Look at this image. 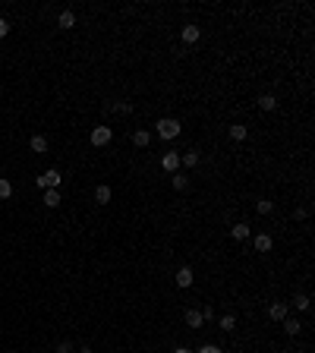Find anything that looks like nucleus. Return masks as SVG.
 I'll return each mask as SVG.
<instances>
[{
	"mask_svg": "<svg viewBox=\"0 0 315 353\" xmlns=\"http://www.w3.org/2000/svg\"><path fill=\"white\" fill-rule=\"evenodd\" d=\"M60 202H63V199H60V193H57V189H45V205H47V208H57Z\"/></svg>",
	"mask_w": 315,
	"mask_h": 353,
	"instance_id": "nucleus-21",
	"label": "nucleus"
},
{
	"mask_svg": "<svg viewBox=\"0 0 315 353\" xmlns=\"http://www.w3.org/2000/svg\"><path fill=\"white\" fill-rule=\"evenodd\" d=\"M230 139L233 142H246V136H249V130H246V123H230Z\"/></svg>",
	"mask_w": 315,
	"mask_h": 353,
	"instance_id": "nucleus-13",
	"label": "nucleus"
},
{
	"mask_svg": "<svg viewBox=\"0 0 315 353\" xmlns=\"http://www.w3.org/2000/svg\"><path fill=\"white\" fill-rule=\"evenodd\" d=\"M249 234H252V227H249V224H243V221L230 224V237L236 240V243H243V240H249Z\"/></svg>",
	"mask_w": 315,
	"mask_h": 353,
	"instance_id": "nucleus-7",
	"label": "nucleus"
},
{
	"mask_svg": "<svg viewBox=\"0 0 315 353\" xmlns=\"http://www.w3.org/2000/svg\"><path fill=\"white\" fill-rule=\"evenodd\" d=\"M6 35H10V19L0 16V38H6Z\"/></svg>",
	"mask_w": 315,
	"mask_h": 353,
	"instance_id": "nucleus-28",
	"label": "nucleus"
},
{
	"mask_svg": "<svg viewBox=\"0 0 315 353\" xmlns=\"http://www.w3.org/2000/svg\"><path fill=\"white\" fill-rule=\"evenodd\" d=\"M180 38L186 41V45H195V41L202 38V29L199 25H183V32H180Z\"/></svg>",
	"mask_w": 315,
	"mask_h": 353,
	"instance_id": "nucleus-8",
	"label": "nucleus"
},
{
	"mask_svg": "<svg viewBox=\"0 0 315 353\" xmlns=\"http://www.w3.org/2000/svg\"><path fill=\"white\" fill-rule=\"evenodd\" d=\"M148 142H151V133L148 130H135L133 133V145H135V149H148Z\"/></svg>",
	"mask_w": 315,
	"mask_h": 353,
	"instance_id": "nucleus-15",
	"label": "nucleus"
},
{
	"mask_svg": "<svg viewBox=\"0 0 315 353\" xmlns=\"http://www.w3.org/2000/svg\"><path fill=\"white\" fill-rule=\"evenodd\" d=\"M89 139H91V145H98V149H104V145H110V139H114V130H110V126H95Z\"/></svg>",
	"mask_w": 315,
	"mask_h": 353,
	"instance_id": "nucleus-3",
	"label": "nucleus"
},
{
	"mask_svg": "<svg viewBox=\"0 0 315 353\" xmlns=\"http://www.w3.org/2000/svg\"><path fill=\"white\" fill-rule=\"evenodd\" d=\"M221 331H233L236 328V315H230V312H227V315H221Z\"/></svg>",
	"mask_w": 315,
	"mask_h": 353,
	"instance_id": "nucleus-23",
	"label": "nucleus"
},
{
	"mask_svg": "<svg viewBox=\"0 0 315 353\" xmlns=\"http://www.w3.org/2000/svg\"><path fill=\"white\" fill-rule=\"evenodd\" d=\"M13 196V183L6 177H0V199H10Z\"/></svg>",
	"mask_w": 315,
	"mask_h": 353,
	"instance_id": "nucleus-25",
	"label": "nucleus"
},
{
	"mask_svg": "<svg viewBox=\"0 0 315 353\" xmlns=\"http://www.w3.org/2000/svg\"><path fill=\"white\" fill-rule=\"evenodd\" d=\"M60 183H63V174H60L57 167H47L41 177H35V186H38V189H57Z\"/></svg>",
	"mask_w": 315,
	"mask_h": 353,
	"instance_id": "nucleus-2",
	"label": "nucleus"
},
{
	"mask_svg": "<svg viewBox=\"0 0 315 353\" xmlns=\"http://www.w3.org/2000/svg\"><path fill=\"white\" fill-rule=\"evenodd\" d=\"M255 211H259V214H271V211H274V202H271V199H255Z\"/></svg>",
	"mask_w": 315,
	"mask_h": 353,
	"instance_id": "nucleus-22",
	"label": "nucleus"
},
{
	"mask_svg": "<svg viewBox=\"0 0 315 353\" xmlns=\"http://www.w3.org/2000/svg\"><path fill=\"white\" fill-rule=\"evenodd\" d=\"M255 104H259V110L271 114V110H277V98H274V95H259V98H255Z\"/></svg>",
	"mask_w": 315,
	"mask_h": 353,
	"instance_id": "nucleus-9",
	"label": "nucleus"
},
{
	"mask_svg": "<svg viewBox=\"0 0 315 353\" xmlns=\"http://www.w3.org/2000/svg\"><path fill=\"white\" fill-rule=\"evenodd\" d=\"M293 218H296V221H306V218H309V208H296Z\"/></svg>",
	"mask_w": 315,
	"mask_h": 353,
	"instance_id": "nucleus-29",
	"label": "nucleus"
},
{
	"mask_svg": "<svg viewBox=\"0 0 315 353\" xmlns=\"http://www.w3.org/2000/svg\"><path fill=\"white\" fill-rule=\"evenodd\" d=\"M76 353H91V347H89V344H82V347L76 350Z\"/></svg>",
	"mask_w": 315,
	"mask_h": 353,
	"instance_id": "nucleus-31",
	"label": "nucleus"
},
{
	"mask_svg": "<svg viewBox=\"0 0 315 353\" xmlns=\"http://www.w3.org/2000/svg\"><path fill=\"white\" fill-rule=\"evenodd\" d=\"M110 199H114V189H110L107 183H101V186H95V202H98V205H107Z\"/></svg>",
	"mask_w": 315,
	"mask_h": 353,
	"instance_id": "nucleus-10",
	"label": "nucleus"
},
{
	"mask_svg": "<svg viewBox=\"0 0 315 353\" xmlns=\"http://www.w3.org/2000/svg\"><path fill=\"white\" fill-rule=\"evenodd\" d=\"M199 158H202V154L195 151V149H189L186 154H180V167H195V164H199Z\"/></svg>",
	"mask_w": 315,
	"mask_h": 353,
	"instance_id": "nucleus-18",
	"label": "nucleus"
},
{
	"mask_svg": "<svg viewBox=\"0 0 315 353\" xmlns=\"http://www.w3.org/2000/svg\"><path fill=\"white\" fill-rule=\"evenodd\" d=\"M174 281H177V287H183V290H186V287H192V284H195V271L189 268V265H183V268L177 271V278H174Z\"/></svg>",
	"mask_w": 315,
	"mask_h": 353,
	"instance_id": "nucleus-5",
	"label": "nucleus"
},
{
	"mask_svg": "<svg viewBox=\"0 0 315 353\" xmlns=\"http://www.w3.org/2000/svg\"><path fill=\"white\" fill-rule=\"evenodd\" d=\"M57 25H60V29H73V25H76V13L73 10H63L60 16H57Z\"/></svg>",
	"mask_w": 315,
	"mask_h": 353,
	"instance_id": "nucleus-20",
	"label": "nucleus"
},
{
	"mask_svg": "<svg viewBox=\"0 0 315 353\" xmlns=\"http://www.w3.org/2000/svg\"><path fill=\"white\" fill-rule=\"evenodd\" d=\"M280 325H284V334H290V338H296V334L303 331V322H300V318H290V315H287Z\"/></svg>",
	"mask_w": 315,
	"mask_h": 353,
	"instance_id": "nucleus-12",
	"label": "nucleus"
},
{
	"mask_svg": "<svg viewBox=\"0 0 315 353\" xmlns=\"http://www.w3.org/2000/svg\"><path fill=\"white\" fill-rule=\"evenodd\" d=\"M174 353H192V350H189V347H177Z\"/></svg>",
	"mask_w": 315,
	"mask_h": 353,
	"instance_id": "nucleus-32",
	"label": "nucleus"
},
{
	"mask_svg": "<svg viewBox=\"0 0 315 353\" xmlns=\"http://www.w3.org/2000/svg\"><path fill=\"white\" fill-rule=\"evenodd\" d=\"M271 246H274L271 234H259V237H255V252H271Z\"/></svg>",
	"mask_w": 315,
	"mask_h": 353,
	"instance_id": "nucleus-14",
	"label": "nucleus"
},
{
	"mask_svg": "<svg viewBox=\"0 0 315 353\" xmlns=\"http://www.w3.org/2000/svg\"><path fill=\"white\" fill-rule=\"evenodd\" d=\"M54 353H76V347H73L70 341H60V344H57V350H54Z\"/></svg>",
	"mask_w": 315,
	"mask_h": 353,
	"instance_id": "nucleus-27",
	"label": "nucleus"
},
{
	"mask_svg": "<svg viewBox=\"0 0 315 353\" xmlns=\"http://www.w3.org/2000/svg\"><path fill=\"white\" fill-rule=\"evenodd\" d=\"M195 353H224V350H221L218 344H202V347L195 350Z\"/></svg>",
	"mask_w": 315,
	"mask_h": 353,
	"instance_id": "nucleus-26",
	"label": "nucleus"
},
{
	"mask_svg": "<svg viewBox=\"0 0 315 353\" xmlns=\"http://www.w3.org/2000/svg\"><path fill=\"white\" fill-rule=\"evenodd\" d=\"M170 186H174L177 193H186V189H189V177L177 170V174H170Z\"/></svg>",
	"mask_w": 315,
	"mask_h": 353,
	"instance_id": "nucleus-11",
	"label": "nucleus"
},
{
	"mask_svg": "<svg viewBox=\"0 0 315 353\" xmlns=\"http://www.w3.org/2000/svg\"><path fill=\"white\" fill-rule=\"evenodd\" d=\"M155 133L164 142H170V139H177V136L183 133V126H180V120H174V117H161L158 123H155Z\"/></svg>",
	"mask_w": 315,
	"mask_h": 353,
	"instance_id": "nucleus-1",
	"label": "nucleus"
},
{
	"mask_svg": "<svg viewBox=\"0 0 315 353\" xmlns=\"http://www.w3.org/2000/svg\"><path fill=\"white\" fill-rule=\"evenodd\" d=\"M202 318H205V322H211V318H215V309L205 306V309H202Z\"/></svg>",
	"mask_w": 315,
	"mask_h": 353,
	"instance_id": "nucleus-30",
	"label": "nucleus"
},
{
	"mask_svg": "<svg viewBox=\"0 0 315 353\" xmlns=\"http://www.w3.org/2000/svg\"><path fill=\"white\" fill-rule=\"evenodd\" d=\"M309 306H312L309 294H296L293 297V309H296V312H309Z\"/></svg>",
	"mask_w": 315,
	"mask_h": 353,
	"instance_id": "nucleus-19",
	"label": "nucleus"
},
{
	"mask_svg": "<svg viewBox=\"0 0 315 353\" xmlns=\"http://www.w3.org/2000/svg\"><path fill=\"white\" fill-rule=\"evenodd\" d=\"M161 167H164L167 174H177V170H180V154H177V151H164V158H161Z\"/></svg>",
	"mask_w": 315,
	"mask_h": 353,
	"instance_id": "nucleus-6",
	"label": "nucleus"
},
{
	"mask_svg": "<svg viewBox=\"0 0 315 353\" xmlns=\"http://www.w3.org/2000/svg\"><path fill=\"white\" fill-rule=\"evenodd\" d=\"M287 315H290V303H271L268 306V318H271V322H284Z\"/></svg>",
	"mask_w": 315,
	"mask_h": 353,
	"instance_id": "nucleus-4",
	"label": "nucleus"
},
{
	"mask_svg": "<svg viewBox=\"0 0 315 353\" xmlns=\"http://www.w3.org/2000/svg\"><path fill=\"white\" fill-rule=\"evenodd\" d=\"M114 114L130 117V114H133V104H130V101H114Z\"/></svg>",
	"mask_w": 315,
	"mask_h": 353,
	"instance_id": "nucleus-24",
	"label": "nucleus"
},
{
	"mask_svg": "<svg viewBox=\"0 0 315 353\" xmlns=\"http://www.w3.org/2000/svg\"><path fill=\"white\" fill-rule=\"evenodd\" d=\"M29 149H32V151H38V154H45V151H47V139H45L41 133H35V136L29 139Z\"/></svg>",
	"mask_w": 315,
	"mask_h": 353,
	"instance_id": "nucleus-17",
	"label": "nucleus"
},
{
	"mask_svg": "<svg viewBox=\"0 0 315 353\" xmlns=\"http://www.w3.org/2000/svg\"><path fill=\"white\" fill-rule=\"evenodd\" d=\"M186 325H189V328H202V325H205V318H202L199 309H186Z\"/></svg>",
	"mask_w": 315,
	"mask_h": 353,
	"instance_id": "nucleus-16",
	"label": "nucleus"
}]
</instances>
